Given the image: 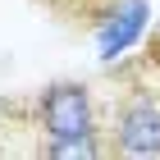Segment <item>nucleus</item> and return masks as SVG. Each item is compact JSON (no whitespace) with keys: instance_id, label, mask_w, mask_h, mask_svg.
Returning a JSON list of instances; mask_svg holds the SVG:
<instances>
[{"instance_id":"7ed1b4c3","label":"nucleus","mask_w":160,"mask_h":160,"mask_svg":"<svg viewBox=\"0 0 160 160\" xmlns=\"http://www.w3.org/2000/svg\"><path fill=\"white\" fill-rule=\"evenodd\" d=\"M151 32V0H105L92 14V41L101 64H123Z\"/></svg>"},{"instance_id":"39448f33","label":"nucleus","mask_w":160,"mask_h":160,"mask_svg":"<svg viewBox=\"0 0 160 160\" xmlns=\"http://www.w3.org/2000/svg\"><path fill=\"white\" fill-rule=\"evenodd\" d=\"M147 64L160 73V28H156V32H147Z\"/></svg>"},{"instance_id":"20e7f679","label":"nucleus","mask_w":160,"mask_h":160,"mask_svg":"<svg viewBox=\"0 0 160 160\" xmlns=\"http://www.w3.org/2000/svg\"><path fill=\"white\" fill-rule=\"evenodd\" d=\"M37 151H41L46 160H101V156H110V147H105V133L55 137V142H41Z\"/></svg>"},{"instance_id":"f03ea898","label":"nucleus","mask_w":160,"mask_h":160,"mask_svg":"<svg viewBox=\"0 0 160 160\" xmlns=\"http://www.w3.org/2000/svg\"><path fill=\"white\" fill-rule=\"evenodd\" d=\"M32 128L41 133V142L55 137H78V133H101V105L96 92L78 78H55L32 96Z\"/></svg>"},{"instance_id":"f257e3e1","label":"nucleus","mask_w":160,"mask_h":160,"mask_svg":"<svg viewBox=\"0 0 160 160\" xmlns=\"http://www.w3.org/2000/svg\"><path fill=\"white\" fill-rule=\"evenodd\" d=\"M110 156L147 160L160 156V73L142 64V73H128L123 92L110 105V123L101 128Z\"/></svg>"}]
</instances>
